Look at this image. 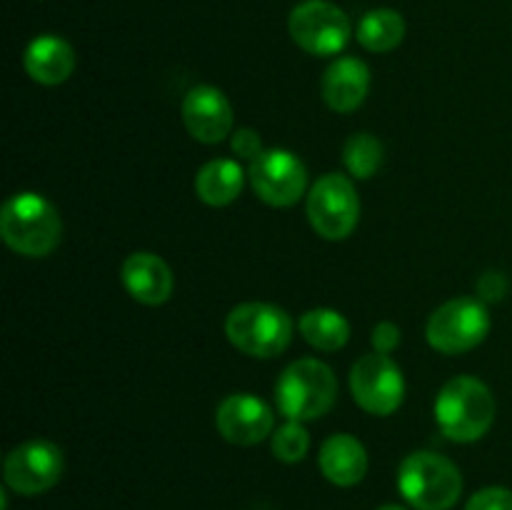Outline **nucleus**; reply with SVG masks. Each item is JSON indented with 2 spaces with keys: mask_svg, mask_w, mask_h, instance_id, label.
Listing matches in <instances>:
<instances>
[{
  "mask_svg": "<svg viewBox=\"0 0 512 510\" xmlns=\"http://www.w3.org/2000/svg\"><path fill=\"white\" fill-rule=\"evenodd\" d=\"M435 420L453 443H475L495 420L493 390L470 375L448 380L435 398Z\"/></svg>",
  "mask_w": 512,
  "mask_h": 510,
  "instance_id": "nucleus-1",
  "label": "nucleus"
},
{
  "mask_svg": "<svg viewBox=\"0 0 512 510\" xmlns=\"http://www.w3.org/2000/svg\"><path fill=\"white\" fill-rule=\"evenodd\" d=\"M0 235L10 250L28 258L53 253L63 235L60 215L43 195L18 193L0 210Z\"/></svg>",
  "mask_w": 512,
  "mask_h": 510,
  "instance_id": "nucleus-2",
  "label": "nucleus"
},
{
  "mask_svg": "<svg viewBox=\"0 0 512 510\" xmlns=\"http://www.w3.org/2000/svg\"><path fill=\"white\" fill-rule=\"evenodd\" d=\"M398 488L413 508L450 510L463 493V475L445 455L418 450L400 465Z\"/></svg>",
  "mask_w": 512,
  "mask_h": 510,
  "instance_id": "nucleus-3",
  "label": "nucleus"
},
{
  "mask_svg": "<svg viewBox=\"0 0 512 510\" xmlns=\"http://www.w3.org/2000/svg\"><path fill=\"white\" fill-rule=\"evenodd\" d=\"M338 395L335 373L315 358H300L283 370L275 383V400L288 420H315L328 413Z\"/></svg>",
  "mask_w": 512,
  "mask_h": 510,
  "instance_id": "nucleus-4",
  "label": "nucleus"
},
{
  "mask_svg": "<svg viewBox=\"0 0 512 510\" xmlns=\"http://www.w3.org/2000/svg\"><path fill=\"white\" fill-rule=\"evenodd\" d=\"M225 335L240 353L275 358L293 340V320L278 305L243 303L225 318Z\"/></svg>",
  "mask_w": 512,
  "mask_h": 510,
  "instance_id": "nucleus-5",
  "label": "nucleus"
},
{
  "mask_svg": "<svg viewBox=\"0 0 512 510\" xmlns=\"http://www.w3.org/2000/svg\"><path fill=\"white\" fill-rule=\"evenodd\" d=\"M490 313L483 300L455 298L440 305L428 320V343L438 353L458 355L473 350L488 338Z\"/></svg>",
  "mask_w": 512,
  "mask_h": 510,
  "instance_id": "nucleus-6",
  "label": "nucleus"
},
{
  "mask_svg": "<svg viewBox=\"0 0 512 510\" xmlns=\"http://www.w3.org/2000/svg\"><path fill=\"white\" fill-rule=\"evenodd\" d=\"M305 208H308L310 225L325 240L348 238L360 218V200L355 185L338 173L323 175L310 188Z\"/></svg>",
  "mask_w": 512,
  "mask_h": 510,
  "instance_id": "nucleus-7",
  "label": "nucleus"
},
{
  "mask_svg": "<svg viewBox=\"0 0 512 510\" xmlns=\"http://www.w3.org/2000/svg\"><path fill=\"white\" fill-rule=\"evenodd\" d=\"M295 45L310 55H338L350 40V20L328 0H305L295 5L288 20Z\"/></svg>",
  "mask_w": 512,
  "mask_h": 510,
  "instance_id": "nucleus-8",
  "label": "nucleus"
},
{
  "mask_svg": "<svg viewBox=\"0 0 512 510\" xmlns=\"http://www.w3.org/2000/svg\"><path fill=\"white\" fill-rule=\"evenodd\" d=\"M350 393L370 415H390L405 398V380L390 355L370 353L350 370Z\"/></svg>",
  "mask_w": 512,
  "mask_h": 510,
  "instance_id": "nucleus-9",
  "label": "nucleus"
},
{
  "mask_svg": "<svg viewBox=\"0 0 512 510\" xmlns=\"http://www.w3.org/2000/svg\"><path fill=\"white\" fill-rule=\"evenodd\" d=\"M250 183L258 198L273 208H290L298 203L308 185L303 160L290 150H263L250 163Z\"/></svg>",
  "mask_w": 512,
  "mask_h": 510,
  "instance_id": "nucleus-10",
  "label": "nucleus"
},
{
  "mask_svg": "<svg viewBox=\"0 0 512 510\" xmlns=\"http://www.w3.org/2000/svg\"><path fill=\"white\" fill-rule=\"evenodd\" d=\"M63 453L50 440H25L5 458V485L20 495H38L53 488L63 475Z\"/></svg>",
  "mask_w": 512,
  "mask_h": 510,
  "instance_id": "nucleus-11",
  "label": "nucleus"
},
{
  "mask_svg": "<svg viewBox=\"0 0 512 510\" xmlns=\"http://www.w3.org/2000/svg\"><path fill=\"white\" fill-rule=\"evenodd\" d=\"M273 423L275 418L268 403L250 393L228 395L215 413L218 433L233 445H258L273 433Z\"/></svg>",
  "mask_w": 512,
  "mask_h": 510,
  "instance_id": "nucleus-12",
  "label": "nucleus"
},
{
  "mask_svg": "<svg viewBox=\"0 0 512 510\" xmlns=\"http://www.w3.org/2000/svg\"><path fill=\"white\" fill-rule=\"evenodd\" d=\"M183 123L198 143L215 145L233 130V108L223 90L198 85L183 100Z\"/></svg>",
  "mask_w": 512,
  "mask_h": 510,
  "instance_id": "nucleus-13",
  "label": "nucleus"
},
{
  "mask_svg": "<svg viewBox=\"0 0 512 510\" xmlns=\"http://www.w3.org/2000/svg\"><path fill=\"white\" fill-rule=\"evenodd\" d=\"M125 290L143 305H160L173 295V273L155 253H133L120 268Z\"/></svg>",
  "mask_w": 512,
  "mask_h": 510,
  "instance_id": "nucleus-14",
  "label": "nucleus"
},
{
  "mask_svg": "<svg viewBox=\"0 0 512 510\" xmlns=\"http://www.w3.org/2000/svg\"><path fill=\"white\" fill-rule=\"evenodd\" d=\"M370 90V70L358 58H338L323 75V98L335 113H353Z\"/></svg>",
  "mask_w": 512,
  "mask_h": 510,
  "instance_id": "nucleus-15",
  "label": "nucleus"
},
{
  "mask_svg": "<svg viewBox=\"0 0 512 510\" xmlns=\"http://www.w3.org/2000/svg\"><path fill=\"white\" fill-rule=\"evenodd\" d=\"M318 465L330 483L340 485V488H350V485H358L368 473V453H365V445L358 438L348 433H338L330 435L323 443Z\"/></svg>",
  "mask_w": 512,
  "mask_h": 510,
  "instance_id": "nucleus-16",
  "label": "nucleus"
},
{
  "mask_svg": "<svg viewBox=\"0 0 512 510\" xmlns=\"http://www.w3.org/2000/svg\"><path fill=\"white\" fill-rule=\"evenodd\" d=\"M23 65L35 83L60 85L73 75L75 53L68 40L58 38V35H38L25 48Z\"/></svg>",
  "mask_w": 512,
  "mask_h": 510,
  "instance_id": "nucleus-17",
  "label": "nucleus"
},
{
  "mask_svg": "<svg viewBox=\"0 0 512 510\" xmlns=\"http://www.w3.org/2000/svg\"><path fill=\"white\" fill-rule=\"evenodd\" d=\"M245 183V173L235 160H210L195 175V193L205 205L223 208L233 203Z\"/></svg>",
  "mask_w": 512,
  "mask_h": 510,
  "instance_id": "nucleus-18",
  "label": "nucleus"
},
{
  "mask_svg": "<svg viewBox=\"0 0 512 510\" xmlns=\"http://www.w3.org/2000/svg\"><path fill=\"white\" fill-rule=\"evenodd\" d=\"M405 38V18L398 10L375 8L360 18L358 43L370 53H390Z\"/></svg>",
  "mask_w": 512,
  "mask_h": 510,
  "instance_id": "nucleus-19",
  "label": "nucleus"
},
{
  "mask_svg": "<svg viewBox=\"0 0 512 510\" xmlns=\"http://www.w3.org/2000/svg\"><path fill=\"white\" fill-rule=\"evenodd\" d=\"M300 333L313 348L335 353L350 340V323L333 308H313L300 318Z\"/></svg>",
  "mask_w": 512,
  "mask_h": 510,
  "instance_id": "nucleus-20",
  "label": "nucleus"
},
{
  "mask_svg": "<svg viewBox=\"0 0 512 510\" xmlns=\"http://www.w3.org/2000/svg\"><path fill=\"white\" fill-rule=\"evenodd\" d=\"M345 168L360 180H368L378 173L380 163H383V145L375 135L370 133H355L345 140L343 148Z\"/></svg>",
  "mask_w": 512,
  "mask_h": 510,
  "instance_id": "nucleus-21",
  "label": "nucleus"
},
{
  "mask_svg": "<svg viewBox=\"0 0 512 510\" xmlns=\"http://www.w3.org/2000/svg\"><path fill=\"white\" fill-rule=\"evenodd\" d=\"M310 435L298 420H288L273 433V455L283 463H298L308 455Z\"/></svg>",
  "mask_w": 512,
  "mask_h": 510,
  "instance_id": "nucleus-22",
  "label": "nucleus"
},
{
  "mask_svg": "<svg viewBox=\"0 0 512 510\" xmlns=\"http://www.w3.org/2000/svg\"><path fill=\"white\" fill-rule=\"evenodd\" d=\"M465 510H512V490L500 488V485H490V488L478 490L468 500Z\"/></svg>",
  "mask_w": 512,
  "mask_h": 510,
  "instance_id": "nucleus-23",
  "label": "nucleus"
},
{
  "mask_svg": "<svg viewBox=\"0 0 512 510\" xmlns=\"http://www.w3.org/2000/svg\"><path fill=\"white\" fill-rule=\"evenodd\" d=\"M233 153L243 160H255L263 153L260 135L253 128H240L233 133Z\"/></svg>",
  "mask_w": 512,
  "mask_h": 510,
  "instance_id": "nucleus-24",
  "label": "nucleus"
},
{
  "mask_svg": "<svg viewBox=\"0 0 512 510\" xmlns=\"http://www.w3.org/2000/svg\"><path fill=\"white\" fill-rule=\"evenodd\" d=\"M505 293H508V278L498 270H488L485 275H480L478 280V295L483 303H490V300H503Z\"/></svg>",
  "mask_w": 512,
  "mask_h": 510,
  "instance_id": "nucleus-25",
  "label": "nucleus"
},
{
  "mask_svg": "<svg viewBox=\"0 0 512 510\" xmlns=\"http://www.w3.org/2000/svg\"><path fill=\"white\" fill-rule=\"evenodd\" d=\"M400 345V330L395 323H378L373 328V348L375 353H383V355H390L395 348Z\"/></svg>",
  "mask_w": 512,
  "mask_h": 510,
  "instance_id": "nucleus-26",
  "label": "nucleus"
},
{
  "mask_svg": "<svg viewBox=\"0 0 512 510\" xmlns=\"http://www.w3.org/2000/svg\"><path fill=\"white\" fill-rule=\"evenodd\" d=\"M378 510H405V508H400V505H380Z\"/></svg>",
  "mask_w": 512,
  "mask_h": 510,
  "instance_id": "nucleus-27",
  "label": "nucleus"
}]
</instances>
